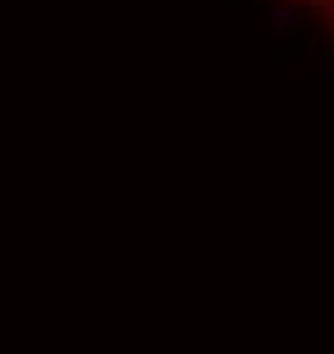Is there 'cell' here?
<instances>
[{
    "label": "cell",
    "instance_id": "6da1fadb",
    "mask_svg": "<svg viewBox=\"0 0 334 354\" xmlns=\"http://www.w3.org/2000/svg\"><path fill=\"white\" fill-rule=\"evenodd\" d=\"M306 10H311V15H320V19L334 29V0H306Z\"/></svg>",
    "mask_w": 334,
    "mask_h": 354
}]
</instances>
